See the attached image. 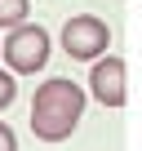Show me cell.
<instances>
[{
  "label": "cell",
  "instance_id": "3",
  "mask_svg": "<svg viewBox=\"0 0 142 151\" xmlns=\"http://www.w3.org/2000/svg\"><path fill=\"white\" fill-rule=\"evenodd\" d=\"M107 45H111V31H107V22L93 18V14H80V18H71V22L62 27V49H67L71 58H80V62H98V58L107 53Z\"/></svg>",
  "mask_w": 142,
  "mask_h": 151
},
{
  "label": "cell",
  "instance_id": "1",
  "mask_svg": "<svg viewBox=\"0 0 142 151\" xmlns=\"http://www.w3.org/2000/svg\"><path fill=\"white\" fill-rule=\"evenodd\" d=\"M85 116V89L76 80H67V76H53V80H44L31 98V133L40 142H62L76 133Z\"/></svg>",
  "mask_w": 142,
  "mask_h": 151
},
{
  "label": "cell",
  "instance_id": "5",
  "mask_svg": "<svg viewBox=\"0 0 142 151\" xmlns=\"http://www.w3.org/2000/svg\"><path fill=\"white\" fill-rule=\"evenodd\" d=\"M27 14H31V5H27V0H0V27H22L27 22Z\"/></svg>",
  "mask_w": 142,
  "mask_h": 151
},
{
  "label": "cell",
  "instance_id": "2",
  "mask_svg": "<svg viewBox=\"0 0 142 151\" xmlns=\"http://www.w3.org/2000/svg\"><path fill=\"white\" fill-rule=\"evenodd\" d=\"M0 49H5L9 71H18V76H36V71L49 62V31H44L40 22H22V27L9 31V40L0 45Z\"/></svg>",
  "mask_w": 142,
  "mask_h": 151
},
{
  "label": "cell",
  "instance_id": "4",
  "mask_svg": "<svg viewBox=\"0 0 142 151\" xmlns=\"http://www.w3.org/2000/svg\"><path fill=\"white\" fill-rule=\"evenodd\" d=\"M89 89H93V98H98L102 107H124V98H129V89H124V62H120L115 53H107V58L93 62Z\"/></svg>",
  "mask_w": 142,
  "mask_h": 151
},
{
  "label": "cell",
  "instance_id": "7",
  "mask_svg": "<svg viewBox=\"0 0 142 151\" xmlns=\"http://www.w3.org/2000/svg\"><path fill=\"white\" fill-rule=\"evenodd\" d=\"M0 151H18V138H14V129L0 120Z\"/></svg>",
  "mask_w": 142,
  "mask_h": 151
},
{
  "label": "cell",
  "instance_id": "6",
  "mask_svg": "<svg viewBox=\"0 0 142 151\" xmlns=\"http://www.w3.org/2000/svg\"><path fill=\"white\" fill-rule=\"evenodd\" d=\"M14 98H18V80H14V71H0V111H5Z\"/></svg>",
  "mask_w": 142,
  "mask_h": 151
}]
</instances>
